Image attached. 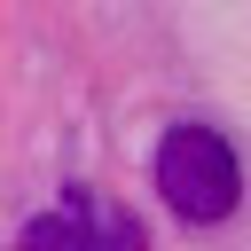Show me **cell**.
I'll list each match as a JSON object with an SVG mask.
<instances>
[{
  "instance_id": "1",
  "label": "cell",
  "mask_w": 251,
  "mask_h": 251,
  "mask_svg": "<svg viewBox=\"0 0 251 251\" xmlns=\"http://www.w3.org/2000/svg\"><path fill=\"white\" fill-rule=\"evenodd\" d=\"M157 196H165L188 227L227 220L235 196H243V165H235L227 133H220V126H196V118L173 126V133L157 141Z\"/></svg>"
},
{
  "instance_id": "2",
  "label": "cell",
  "mask_w": 251,
  "mask_h": 251,
  "mask_svg": "<svg viewBox=\"0 0 251 251\" xmlns=\"http://www.w3.org/2000/svg\"><path fill=\"white\" fill-rule=\"evenodd\" d=\"M16 251H133V227H118V220H102L86 196H71L63 212H39Z\"/></svg>"
}]
</instances>
